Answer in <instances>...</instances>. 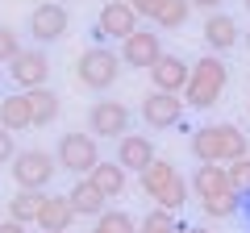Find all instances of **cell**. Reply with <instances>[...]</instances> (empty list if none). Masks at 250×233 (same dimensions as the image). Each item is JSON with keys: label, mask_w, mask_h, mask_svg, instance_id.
Returning a JSON list of instances; mask_svg holds the SVG:
<instances>
[{"label": "cell", "mask_w": 250, "mask_h": 233, "mask_svg": "<svg viewBox=\"0 0 250 233\" xmlns=\"http://www.w3.org/2000/svg\"><path fill=\"white\" fill-rule=\"evenodd\" d=\"M192 154L200 162H238L250 154V142L238 125H225V121H213V125H200L192 134Z\"/></svg>", "instance_id": "cell-1"}, {"label": "cell", "mask_w": 250, "mask_h": 233, "mask_svg": "<svg viewBox=\"0 0 250 233\" xmlns=\"http://www.w3.org/2000/svg\"><path fill=\"white\" fill-rule=\"evenodd\" d=\"M225 83H229V67H225L221 54H205L192 63V75H188V88H184V104L192 108H213L221 100Z\"/></svg>", "instance_id": "cell-2"}, {"label": "cell", "mask_w": 250, "mask_h": 233, "mask_svg": "<svg viewBox=\"0 0 250 233\" xmlns=\"http://www.w3.org/2000/svg\"><path fill=\"white\" fill-rule=\"evenodd\" d=\"M121 79V54L108 50V46H88V50L75 58V83L88 92H108Z\"/></svg>", "instance_id": "cell-3"}, {"label": "cell", "mask_w": 250, "mask_h": 233, "mask_svg": "<svg viewBox=\"0 0 250 233\" xmlns=\"http://www.w3.org/2000/svg\"><path fill=\"white\" fill-rule=\"evenodd\" d=\"M9 175H13V183H17V188L46 192V188H50V179L59 175V158H54L50 150H38V146H29V150H17V158H13Z\"/></svg>", "instance_id": "cell-4"}, {"label": "cell", "mask_w": 250, "mask_h": 233, "mask_svg": "<svg viewBox=\"0 0 250 233\" xmlns=\"http://www.w3.org/2000/svg\"><path fill=\"white\" fill-rule=\"evenodd\" d=\"M62 171H71V175H92V167L100 162V150H96V137L92 134H59V150H54Z\"/></svg>", "instance_id": "cell-5"}, {"label": "cell", "mask_w": 250, "mask_h": 233, "mask_svg": "<svg viewBox=\"0 0 250 233\" xmlns=\"http://www.w3.org/2000/svg\"><path fill=\"white\" fill-rule=\"evenodd\" d=\"M67 29H71V13L62 9L59 0H46V4H38V9L29 13V38H34L38 46L62 42Z\"/></svg>", "instance_id": "cell-6"}, {"label": "cell", "mask_w": 250, "mask_h": 233, "mask_svg": "<svg viewBox=\"0 0 250 233\" xmlns=\"http://www.w3.org/2000/svg\"><path fill=\"white\" fill-rule=\"evenodd\" d=\"M129 121H134V113L121 100H92V108H88L92 137H125L129 134Z\"/></svg>", "instance_id": "cell-7"}, {"label": "cell", "mask_w": 250, "mask_h": 233, "mask_svg": "<svg viewBox=\"0 0 250 233\" xmlns=\"http://www.w3.org/2000/svg\"><path fill=\"white\" fill-rule=\"evenodd\" d=\"M9 75H13V83H17L21 92L46 88V79H50V54H46L42 46H29V50H21L9 63Z\"/></svg>", "instance_id": "cell-8"}, {"label": "cell", "mask_w": 250, "mask_h": 233, "mask_svg": "<svg viewBox=\"0 0 250 233\" xmlns=\"http://www.w3.org/2000/svg\"><path fill=\"white\" fill-rule=\"evenodd\" d=\"M159 29H134V34L121 42V63L129 67V71H150L154 63H159Z\"/></svg>", "instance_id": "cell-9"}, {"label": "cell", "mask_w": 250, "mask_h": 233, "mask_svg": "<svg viewBox=\"0 0 250 233\" xmlns=\"http://www.w3.org/2000/svg\"><path fill=\"white\" fill-rule=\"evenodd\" d=\"M142 121L150 129H175L179 121H184V100L179 96H171V92H146V100H142Z\"/></svg>", "instance_id": "cell-10"}, {"label": "cell", "mask_w": 250, "mask_h": 233, "mask_svg": "<svg viewBox=\"0 0 250 233\" xmlns=\"http://www.w3.org/2000/svg\"><path fill=\"white\" fill-rule=\"evenodd\" d=\"M134 29H138V13L129 9V0H108L104 9H100V21H96V34H100V38L125 42Z\"/></svg>", "instance_id": "cell-11"}, {"label": "cell", "mask_w": 250, "mask_h": 233, "mask_svg": "<svg viewBox=\"0 0 250 233\" xmlns=\"http://www.w3.org/2000/svg\"><path fill=\"white\" fill-rule=\"evenodd\" d=\"M188 75H192V67H188L179 54H159V63L150 67L154 92H171V96H179V92L188 88Z\"/></svg>", "instance_id": "cell-12"}, {"label": "cell", "mask_w": 250, "mask_h": 233, "mask_svg": "<svg viewBox=\"0 0 250 233\" xmlns=\"http://www.w3.org/2000/svg\"><path fill=\"white\" fill-rule=\"evenodd\" d=\"M117 162H121L125 171H138V175H142V171L154 162V142H150L146 134H125V137H117Z\"/></svg>", "instance_id": "cell-13"}, {"label": "cell", "mask_w": 250, "mask_h": 233, "mask_svg": "<svg viewBox=\"0 0 250 233\" xmlns=\"http://www.w3.org/2000/svg\"><path fill=\"white\" fill-rule=\"evenodd\" d=\"M205 42H208V50H213V54L233 50V46L242 42L238 21H233L229 13H208V17H205Z\"/></svg>", "instance_id": "cell-14"}, {"label": "cell", "mask_w": 250, "mask_h": 233, "mask_svg": "<svg viewBox=\"0 0 250 233\" xmlns=\"http://www.w3.org/2000/svg\"><path fill=\"white\" fill-rule=\"evenodd\" d=\"M192 192H196L200 200H208V196H225V192H233V188H229V171H225L221 162H200V167L192 171Z\"/></svg>", "instance_id": "cell-15"}, {"label": "cell", "mask_w": 250, "mask_h": 233, "mask_svg": "<svg viewBox=\"0 0 250 233\" xmlns=\"http://www.w3.org/2000/svg\"><path fill=\"white\" fill-rule=\"evenodd\" d=\"M71 221H75L71 200H67V196H46L42 208H38V221L34 225L42 233H59V229H71Z\"/></svg>", "instance_id": "cell-16"}, {"label": "cell", "mask_w": 250, "mask_h": 233, "mask_svg": "<svg viewBox=\"0 0 250 233\" xmlns=\"http://www.w3.org/2000/svg\"><path fill=\"white\" fill-rule=\"evenodd\" d=\"M67 200H71L75 216H88V221H96V216H100V213H104V208H108V200L100 196V188H96V183L88 179V175H83V179L75 183L71 192H67Z\"/></svg>", "instance_id": "cell-17"}, {"label": "cell", "mask_w": 250, "mask_h": 233, "mask_svg": "<svg viewBox=\"0 0 250 233\" xmlns=\"http://www.w3.org/2000/svg\"><path fill=\"white\" fill-rule=\"evenodd\" d=\"M88 179L100 188V196H104V200H121V196H125V167H121L117 158H113V162H104V158H100L96 167H92V175H88Z\"/></svg>", "instance_id": "cell-18"}, {"label": "cell", "mask_w": 250, "mask_h": 233, "mask_svg": "<svg viewBox=\"0 0 250 233\" xmlns=\"http://www.w3.org/2000/svg\"><path fill=\"white\" fill-rule=\"evenodd\" d=\"M0 125L9 129V134H25V129L34 125V113H29L25 92H17V96H4V100H0Z\"/></svg>", "instance_id": "cell-19"}, {"label": "cell", "mask_w": 250, "mask_h": 233, "mask_svg": "<svg viewBox=\"0 0 250 233\" xmlns=\"http://www.w3.org/2000/svg\"><path fill=\"white\" fill-rule=\"evenodd\" d=\"M25 100H29V113H34V125L38 129H46V125L59 121V92L34 88V92H25Z\"/></svg>", "instance_id": "cell-20"}, {"label": "cell", "mask_w": 250, "mask_h": 233, "mask_svg": "<svg viewBox=\"0 0 250 233\" xmlns=\"http://www.w3.org/2000/svg\"><path fill=\"white\" fill-rule=\"evenodd\" d=\"M46 192H29V188H17V196L9 200V221H21V225H34L38 221V208H42Z\"/></svg>", "instance_id": "cell-21"}, {"label": "cell", "mask_w": 250, "mask_h": 233, "mask_svg": "<svg viewBox=\"0 0 250 233\" xmlns=\"http://www.w3.org/2000/svg\"><path fill=\"white\" fill-rule=\"evenodd\" d=\"M175 175H179V171H175V167H171V162H167V158H154V162H150V167H146V171H142V192H146V196H150V200H154V196H159V192H163V188H167V183H171V179H175Z\"/></svg>", "instance_id": "cell-22"}, {"label": "cell", "mask_w": 250, "mask_h": 233, "mask_svg": "<svg viewBox=\"0 0 250 233\" xmlns=\"http://www.w3.org/2000/svg\"><path fill=\"white\" fill-rule=\"evenodd\" d=\"M96 233H138V221L121 208H104L96 216Z\"/></svg>", "instance_id": "cell-23"}, {"label": "cell", "mask_w": 250, "mask_h": 233, "mask_svg": "<svg viewBox=\"0 0 250 233\" xmlns=\"http://www.w3.org/2000/svg\"><path fill=\"white\" fill-rule=\"evenodd\" d=\"M188 196H192V183H188V179H179V175H175V179H171V183H167V188H163V192H159L154 200H159V208L175 213V208H184V204H188Z\"/></svg>", "instance_id": "cell-24"}, {"label": "cell", "mask_w": 250, "mask_h": 233, "mask_svg": "<svg viewBox=\"0 0 250 233\" xmlns=\"http://www.w3.org/2000/svg\"><path fill=\"white\" fill-rule=\"evenodd\" d=\"M138 233H184L175 225V213H167V208H150V213L142 216V225H138Z\"/></svg>", "instance_id": "cell-25"}, {"label": "cell", "mask_w": 250, "mask_h": 233, "mask_svg": "<svg viewBox=\"0 0 250 233\" xmlns=\"http://www.w3.org/2000/svg\"><path fill=\"white\" fill-rule=\"evenodd\" d=\"M188 13H192V4H188V0H167V4H163V13L154 17V25L171 34V29H179V25L188 21Z\"/></svg>", "instance_id": "cell-26"}, {"label": "cell", "mask_w": 250, "mask_h": 233, "mask_svg": "<svg viewBox=\"0 0 250 233\" xmlns=\"http://www.w3.org/2000/svg\"><path fill=\"white\" fill-rule=\"evenodd\" d=\"M200 204H205V213H208V216H233V213H238V192L208 196V200H200Z\"/></svg>", "instance_id": "cell-27"}, {"label": "cell", "mask_w": 250, "mask_h": 233, "mask_svg": "<svg viewBox=\"0 0 250 233\" xmlns=\"http://www.w3.org/2000/svg\"><path fill=\"white\" fill-rule=\"evenodd\" d=\"M225 171H229V188L238 192H250V154L246 158H238V162H225Z\"/></svg>", "instance_id": "cell-28"}, {"label": "cell", "mask_w": 250, "mask_h": 233, "mask_svg": "<svg viewBox=\"0 0 250 233\" xmlns=\"http://www.w3.org/2000/svg\"><path fill=\"white\" fill-rule=\"evenodd\" d=\"M17 54H21V38H17V29L0 25V63H13Z\"/></svg>", "instance_id": "cell-29"}, {"label": "cell", "mask_w": 250, "mask_h": 233, "mask_svg": "<svg viewBox=\"0 0 250 233\" xmlns=\"http://www.w3.org/2000/svg\"><path fill=\"white\" fill-rule=\"evenodd\" d=\"M163 4H167V0H129V9H134L138 17H150V21L163 13Z\"/></svg>", "instance_id": "cell-30"}, {"label": "cell", "mask_w": 250, "mask_h": 233, "mask_svg": "<svg viewBox=\"0 0 250 233\" xmlns=\"http://www.w3.org/2000/svg\"><path fill=\"white\" fill-rule=\"evenodd\" d=\"M17 158V142H13V134L4 125H0V167H4V162H13Z\"/></svg>", "instance_id": "cell-31"}, {"label": "cell", "mask_w": 250, "mask_h": 233, "mask_svg": "<svg viewBox=\"0 0 250 233\" xmlns=\"http://www.w3.org/2000/svg\"><path fill=\"white\" fill-rule=\"evenodd\" d=\"M188 4H196V9H205V13H217V9H221V0H188Z\"/></svg>", "instance_id": "cell-32"}, {"label": "cell", "mask_w": 250, "mask_h": 233, "mask_svg": "<svg viewBox=\"0 0 250 233\" xmlns=\"http://www.w3.org/2000/svg\"><path fill=\"white\" fill-rule=\"evenodd\" d=\"M0 233H25V225H21V221H4V225H0Z\"/></svg>", "instance_id": "cell-33"}, {"label": "cell", "mask_w": 250, "mask_h": 233, "mask_svg": "<svg viewBox=\"0 0 250 233\" xmlns=\"http://www.w3.org/2000/svg\"><path fill=\"white\" fill-rule=\"evenodd\" d=\"M184 233H213L208 225H192V229H184Z\"/></svg>", "instance_id": "cell-34"}, {"label": "cell", "mask_w": 250, "mask_h": 233, "mask_svg": "<svg viewBox=\"0 0 250 233\" xmlns=\"http://www.w3.org/2000/svg\"><path fill=\"white\" fill-rule=\"evenodd\" d=\"M242 42H246V50H250V29H246V34H242Z\"/></svg>", "instance_id": "cell-35"}, {"label": "cell", "mask_w": 250, "mask_h": 233, "mask_svg": "<svg viewBox=\"0 0 250 233\" xmlns=\"http://www.w3.org/2000/svg\"><path fill=\"white\" fill-rule=\"evenodd\" d=\"M242 4H246V9H250V0H242Z\"/></svg>", "instance_id": "cell-36"}, {"label": "cell", "mask_w": 250, "mask_h": 233, "mask_svg": "<svg viewBox=\"0 0 250 233\" xmlns=\"http://www.w3.org/2000/svg\"><path fill=\"white\" fill-rule=\"evenodd\" d=\"M59 233H67V229H59Z\"/></svg>", "instance_id": "cell-37"}, {"label": "cell", "mask_w": 250, "mask_h": 233, "mask_svg": "<svg viewBox=\"0 0 250 233\" xmlns=\"http://www.w3.org/2000/svg\"><path fill=\"white\" fill-rule=\"evenodd\" d=\"M246 116H250V108H246Z\"/></svg>", "instance_id": "cell-38"}, {"label": "cell", "mask_w": 250, "mask_h": 233, "mask_svg": "<svg viewBox=\"0 0 250 233\" xmlns=\"http://www.w3.org/2000/svg\"><path fill=\"white\" fill-rule=\"evenodd\" d=\"M92 233H96V229H92Z\"/></svg>", "instance_id": "cell-39"}]
</instances>
